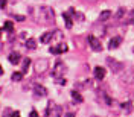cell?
Segmentation results:
<instances>
[{
  "label": "cell",
  "mask_w": 134,
  "mask_h": 117,
  "mask_svg": "<svg viewBox=\"0 0 134 117\" xmlns=\"http://www.w3.org/2000/svg\"><path fill=\"white\" fill-rule=\"evenodd\" d=\"M88 43H90V47H92L94 52H100V50H102V44H100V41L96 37L88 35Z\"/></svg>",
  "instance_id": "obj_4"
},
{
  "label": "cell",
  "mask_w": 134,
  "mask_h": 117,
  "mask_svg": "<svg viewBox=\"0 0 134 117\" xmlns=\"http://www.w3.org/2000/svg\"><path fill=\"white\" fill-rule=\"evenodd\" d=\"M14 18L18 20V21H23V20H25V17H23V15H14Z\"/></svg>",
  "instance_id": "obj_23"
},
{
  "label": "cell",
  "mask_w": 134,
  "mask_h": 117,
  "mask_svg": "<svg viewBox=\"0 0 134 117\" xmlns=\"http://www.w3.org/2000/svg\"><path fill=\"white\" fill-rule=\"evenodd\" d=\"M29 64H31V59H29V58L23 59V73H26V70H27V67H29Z\"/></svg>",
  "instance_id": "obj_20"
},
{
  "label": "cell",
  "mask_w": 134,
  "mask_h": 117,
  "mask_svg": "<svg viewBox=\"0 0 134 117\" xmlns=\"http://www.w3.org/2000/svg\"><path fill=\"white\" fill-rule=\"evenodd\" d=\"M47 68H49V61L47 59H38L37 62H35V73L37 75H43V73H46L47 72Z\"/></svg>",
  "instance_id": "obj_1"
},
{
  "label": "cell",
  "mask_w": 134,
  "mask_h": 117,
  "mask_svg": "<svg viewBox=\"0 0 134 117\" xmlns=\"http://www.w3.org/2000/svg\"><path fill=\"white\" fill-rule=\"evenodd\" d=\"M111 18V11H102L99 14V21H107V20H110Z\"/></svg>",
  "instance_id": "obj_13"
},
{
  "label": "cell",
  "mask_w": 134,
  "mask_h": 117,
  "mask_svg": "<svg viewBox=\"0 0 134 117\" xmlns=\"http://www.w3.org/2000/svg\"><path fill=\"white\" fill-rule=\"evenodd\" d=\"M0 75H3V68H2V66H0Z\"/></svg>",
  "instance_id": "obj_26"
},
{
  "label": "cell",
  "mask_w": 134,
  "mask_h": 117,
  "mask_svg": "<svg viewBox=\"0 0 134 117\" xmlns=\"http://www.w3.org/2000/svg\"><path fill=\"white\" fill-rule=\"evenodd\" d=\"M94 78H96L98 81H102V79L105 78V68H104V67H96V68H94Z\"/></svg>",
  "instance_id": "obj_10"
},
{
  "label": "cell",
  "mask_w": 134,
  "mask_h": 117,
  "mask_svg": "<svg viewBox=\"0 0 134 117\" xmlns=\"http://www.w3.org/2000/svg\"><path fill=\"white\" fill-rule=\"evenodd\" d=\"M64 73H66V66H64L61 61H58V62L55 64V68L52 70V76L57 79V78H63Z\"/></svg>",
  "instance_id": "obj_2"
},
{
  "label": "cell",
  "mask_w": 134,
  "mask_h": 117,
  "mask_svg": "<svg viewBox=\"0 0 134 117\" xmlns=\"http://www.w3.org/2000/svg\"><path fill=\"white\" fill-rule=\"evenodd\" d=\"M6 3H8L6 0H0V8H5V6H6Z\"/></svg>",
  "instance_id": "obj_24"
},
{
  "label": "cell",
  "mask_w": 134,
  "mask_h": 117,
  "mask_svg": "<svg viewBox=\"0 0 134 117\" xmlns=\"http://www.w3.org/2000/svg\"><path fill=\"white\" fill-rule=\"evenodd\" d=\"M9 62H11V64H18V62H20V59H21V56H20V53H18V52H12V53H11V55H9Z\"/></svg>",
  "instance_id": "obj_11"
},
{
  "label": "cell",
  "mask_w": 134,
  "mask_h": 117,
  "mask_svg": "<svg viewBox=\"0 0 134 117\" xmlns=\"http://www.w3.org/2000/svg\"><path fill=\"white\" fill-rule=\"evenodd\" d=\"M63 18L66 20V26H67V27H72V25H73V23H72V18H70V15H69L67 12H64V14H63Z\"/></svg>",
  "instance_id": "obj_18"
},
{
  "label": "cell",
  "mask_w": 134,
  "mask_h": 117,
  "mask_svg": "<svg viewBox=\"0 0 134 117\" xmlns=\"http://www.w3.org/2000/svg\"><path fill=\"white\" fill-rule=\"evenodd\" d=\"M34 94H35L37 97H43V96L47 94V90H46L43 85H35V87H34Z\"/></svg>",
  "instance_id": "obj_9"
},
{
  "label": "cell",
  "mask_w": 134,
  "mask_h": 117,
  "mask_svg": "<svg viewBox=\"0 0 134 117\" xmlns=\"http://www.w3.org/2000/svg\"><path fill=\"white\" fill-rule=\"evenodd\" d=\"M124 14H125V8H119L116 17H117V18H122V15H124Z\"/></svg>",
  "instance_id": "obj_21"
},
{
  "label": "cell",
  "mask_w": 134,
  "mask_h": 117,
  "mask_svg": "<svg viewBox=\"0 0 134 117\" xmlns=\"http://www.w3.org/2000/svg\"><path fill=\"white\" fill-rule=\"evenodd\" d=\"M107 64L111 66V68H113V72H114V73L120 72V70L124 68V64H122V62H117V61H114L113 58H107Z\"/></svg>",
  "instance_id": "obj_6"
},
{
  "label": "cell",
  "mask_w": 134,
  "mask_h": 117,
  "mask_svg": "<svg viewBox=\"0 0 134 117\" xmlns=\"http://www.w3.org/2000/svg\"><path fill=\"white\" fill-rule=\"evenodd\" d=\"M57 84H59V85H64V84H66V79H64V78H57Z\"/></svg>",
  "instance_id": "obj_22"
},
{
  "label": "cell",
  "mask_w": 134,
  "mask_h": 117,
  "mask_svg": "<svg viewBox=\"0 0 134 117\" xmlns=\"http://www.w3.org/2000/svg\"><path fill=\"white\" fill-rule=\"evenodd\" d=\"M26 47H27V49H31V50H34L35 47H37V41H35L34 38H29V40L26 41Z\"/></svg>",
  "instance_id": "obj_17"
},
{
  "label": "cell",
  "mask_w": 134,
  "mask_h": 117,
  "mask_svg": "<svg viewBox=\"0 0 134 117\" xmlns=\"http://www.w3.org/2000/svg\"><path fill=\"white\" fill-rule=\"evenodd\" d=\"M63 52H67V46L63 44V43H59L58 46L50 47V53H53V55H59V53H63Z\"/></svg>",
  "instance_id": "obj_7"
},
{
  "label": "cell",
  "mask_w": 134,
  "mask_h": 117,
  "mask_svg": "<svg viewBox=\"0 0 134 117\" xmlns=\"http://www.w3.org/2000/svg\"><path fill=\"white\" fill-rule=\"evenodd\" d=\"M37 116V111H31V117H35Z\"/></svg>",
  "instance_id": "obj_25"
},
{
  "label": "cell",
  "mask_w": 134,
  "mask_h": 117,
  "mask_svg": "<svg viewBox=\"0 0 134 117\" xmlns=\"http://www.w3.org/2000/svg\"><path fill=\"white\" fill-rule=\"evenodd\" d=\"M122 109L125 111L126 114H130V113L133 111V103H131V102H125V103H122Z\"/></svg>",
  "instance_id": "obj_15"
},
{
  "label": "cell",
  "mask_w": 134,
  "mask_h": 117,
  "mask_svg": "<svg viewBox=\"0 0 134 117\" xmlns=\"http://www.w3.org/2000/svg\"><path fill=\"white\" fill-rule=\"evenodd\" d=\"M41 14L44 15L46 21H50V23H53V21H55V14H53V11H52L50 8L43 6V8H41Z\"/></svg>",
  "instance_id": "obj_5"
},
{
  "label": "cell",
  "mask_w": 134,
  "mask_h": 117,
  "mask_svg": "<svg viewBox=\"0 0 134 117\" xmlns=\"http://www.w3.org/2000/svg\"><path fill=\"white\" fill-rule=\"evenodd\" d=\"M0 38H2V29H0Z\"/></svg>",
  "instance_id": "obj_27"
},
{
  "label": "cell",
  "mask_w": 134,
  "mask_h": 117,
  "mask_svg": "<svg viewBox=\"0 0 134 117\" xmlns=\"http://www.w3.org/2000/svg\"><path fill=\"white\" fill-rule=\"evenodd\" d=\"M120 43H122V38L120 37H113L108 43V49L113 50V49H117L119 46H120Z\"/></svg>",
  "instance_id": "obj_8"
},
{
  "label": "cell",
  "mask_w": 134,
  "mask_h": 117,
  "mask_svg": "<svg viewBox=\"0 0 134 117\" xmlns=\"http://www.w3.org/2000/svg\"><path fill=\"white\" fill-rule=\"evenodd\" d=\"M72 99L75 100V102H78V103H82V96L79 94L78 91H72Z\"/></svg>",
  "instance_id": "obj_16"
},
{
  "label": "cell",
  "mask_w": 134,
  "mask_h": 117,
  "mask_svg": "<svg viewBox=\"0 0 134 117\" xmlns=\"http://www.w3.org/2000/svg\"><path fill=\"white\" fill-rule=\"evenodd\" d=\"M61 113H63V109L59 108V107H57L53 102H49V107L46 109V116H49V114L50 116H52V114H53V116H59Z\"/></svg>",
  "instance_id": "obj_3"
},
{
  "label": "cell",
  "mask_w": 134,
  "mask_h": 117,
  "mask_svg": "<svg viewBox=\"0 0 134 117\" xmlns=\"http://www.w3.org/2000/svg\"><path fill=\"white\" fill-rule=\"evenodd\" d=\"M90 2H96V0H90Z\"/></svg>",
  "instance_id": "obj_28"
},
{
  "label": "cell",
  "mask_w": 134,
  "mask_h": 117,
  "mask_svg": "<svg viewBox=\"0 0 134 117\" xmlns=\"http://www.w3.org/2000/svg\"><path fill=\"white\" fill-rule=\"evenodd\" d=\"M11 79H12L14 82H18V81H21V79H23V72H14V73L11 75Z\"/></svg>",
  "instance_id": "obj_14"
},
{
  "label": "cell",
  "mask_w": 134,
  "mask_h": 117,
  "mask_svg": "<svg viewBox=\"0 0 134 117\" xmlns=\"http://www.w3.org/2000/svg\"><path fill=\"white\" fill-rule=\"evenodd\" d=\"M53 33H55V32H46V33H43L41 38H40V41H41L43 44H47V43L53 38Z\"/></svg>",
  "instance_id": "obj_12"
},
{
  "label": "cell",
  "mask_w": 134,
  "mask_h": 117,
  "mask_svg": "<svg viewBox=\"0 0 134 117\" xmlns=\"http://www.w3.org/2000/svg\"><path fill=\"white\" fill-rule=\"evenodd\" d=\"M5 29H6L8 32H14V25H12V21H6V23H5Z\"/></svg>",
  "instance_id": "obj_19"
}]
</instances>
